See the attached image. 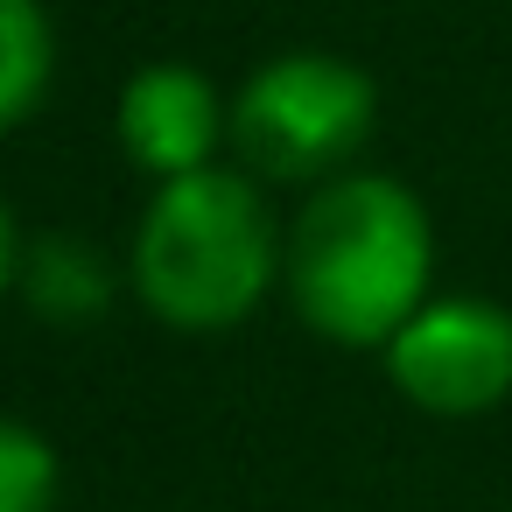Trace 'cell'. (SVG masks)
I'll list each match as a JSON object with an SVG mask.
<instances>
[{
  "mask_svg": "<svg viewBox=\"0 0 512 512\" xmlns=\"http://www.w3.org/2000/svg\"><path fill=\"white\" fill-rule=\"evenodd\" d=\"M281 288L337 351H386L393 330L435 295V218L414 183L386 169H344L288 218Z\"/></svg>",
  "mask_w": 512,
  "mask_h": 512,
  "instance_id": "cell-1",
  "label": "cell"
},
{
  "mask_svg": "<svg viewBox=\"0 0 512 512\" xmlns=\"http://www.w3.org/2000/svg\"><path fill=\"white\" fill-rule=\"evenodd\" d=\"M281 253L288 225L274 218L267 183L232 162H211L148 190L120 274L155 323L183 337H218L239 330L281 288Z\"/></svg>",
  "mask_w": 512,
  "mask_h": 512,
  "instance_id": "cell-2",
  "label": "cell"
},
{
  "mask_svg": "<svg viewBox=\"0 0 512 512\" xmlns=\"http://www.w3.org/2000/svg\"><path fill=\"white\" fill-rule=\"evenodd\" d=\"M379 127V85L337 50H281L232 92V155L260 183H330L358 169Z\"/></svg>",
  "mask_w": 512,
  "mask_h": 512,
  "instance_id": "cell-3",
  "label": "cell"
},
{
  "mask_svg": "<svg viewBox=\"0 0 512 512\" xmlns=\"http://www.w3.org/2000/svg\"><path fill=\"white\" fill-rule=\"evenodd\" d=\"M386 386L435 421H477L512 400V309L491 295H428L379 351Z\"/></svg>",
  "mask_w": 512,
  "mask_h": 512,
  "instance_id": "cell-4",
  "label": "cell"
},
{
  "mask_svg": "<svg viewBox=\"0 0 512 512\" xmlns=\"http://www.w3.org/2000/svg\"><path fill=\"white\" fill-rule=\"evenodd\" d=\"M113 141L148 183L197 176L232 141V92H218L211 71H197V64H141L120 85Z\"/></svg>",
  "mask_w": 512,
  "mask_h": 512,
  "instance_id": "cell-5",
  "label": "cell"
},
{
  "mask_svg": "<svg viewBox=\"0 0 512 512\" xmlns=\"http://www.w3.org/2000/svg\"><path fill=\"white\" fill-rule=\"evenodd\" d=\"M120 281H127V274H113V260H106L99 246H85L78 232H43V239H29V253H22V288H15V295H22L43 323L78 330V323L106 316V302H113Z\"/></svg>",
  "mask_w": 512,
  "mask_h": 512,
  "instance_id": "cell-6",
  "label": "cell"
},
{
  "mask_svg": "<svg viewBox=\"0 0 512 512\" xmlns=\"http://www.w3.org/2000/svg\"><path fill=\"white\" fill-rule=\"evenodd\" d=\"M57 78V29L43 0H0V134L43 113Z\"/></svg>",
  "mask_w": 512,
  "mask_h": 512,
  "instance_id": "cell-7",
  "label": "cell"
},
{
  "mask_svg": "<svg viewBox=\"0 0 512 512\" xmlns=\"http://www.w3.org/2000/svg\"><path fill=\"white\" fill-rule=\"evenodd\" d=\"M57 491H64L57 442L22 414H0V512H57Z\"/></svg>",
  "mask_w": 512,
  "mask_h": 512,
  "instance_id": "cell-8",
  "label": "cell"
},
{
  "mask_svg": "<svg viewBox=\"0 0 512 512\" xmlns=\"http://www.w3.org/2000/svg\"><path fill=\"white\" fill-rule=\"evenodd\" d=\"M22 253H29V239H22V225H15V211H8V197H0V302L22 288Z\"/></svg>",
  "mask_w": 512,
  "mask_h": 512,
  "instance_id": "cell-9",
  "label": "cell"
}]
</instances>
